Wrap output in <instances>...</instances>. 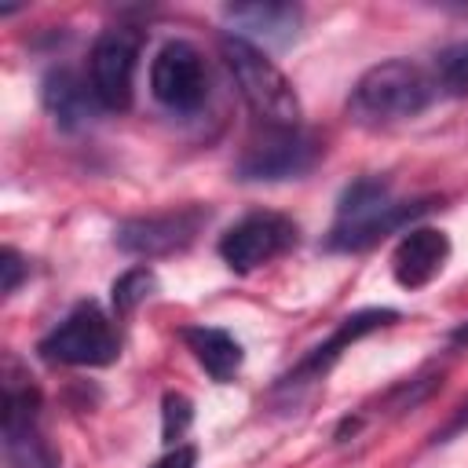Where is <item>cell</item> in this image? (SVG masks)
<instances>
[{"mask_svg":"<svg viewBox=\"0 0 468 468\" xmlns=\"http://www.w3.org/2000/svg\"><path fill=\"white\" fill-rule=\"evenodd\" d=\"M205 223H208V208L201 205H183V208L157 212V216H135L113 230V245L128 256L157 260V256H172L194 245Z\"/></svg>","mask_w":468,"mask_h":468,"instance_id":"9c48e42d","label":"cell"},{"mask_svg":"<svg viewBox=\"0 0 468 468\" xmlns=\"http://www.w3.org/2000/svg\"><path fill=\"white\" fill-rule=\"evenodd\" d=\"M424 208H431V197H424V201H395L388 179L362 176V179L344 186V194L336 201V223H333L329 238H325V249H336V252L369 249L384 234H391V230L406 227L410 219H417Z\"/></svg>","mask_w":468,"mask_h":468,"instance_id":"6da1fadb","label":"cell"},{"mask_svg":"<svg viewBox=\"0 0 468 468\" xmlns=\"http://www.w3.org/2000/svg\"><path fill=\"white\" fill-rule=\"evenodd\" d=\"M190 420H194V402L183 391H168L161 399V439L168 450L179 446V439L190 431Z\"/></svg>","mask_w":468,"mask_h":468,"instance_id":"ac0fdd59","label":"cell"},{"mask_svg":"<svg viewBox=\"0 0 468 468\" xmlns=\"http://www.w3.org/2000/svg\"><path fill=\"white\" fill-rule=\"evenodd\" d=\"M450 260V238L439 227H413L399 238L391 252V274L402 289H424L431 285Z\"/></svg>","mask_w":468,"mask_h":468,"instance_id":"4fadbf2b","label":"cell"},{"mask_svg":"<svg viewBox=\"0 0 468 468\" xmlns=\"http://www.w3.org/2000/svg\"><path fill=\"white\" fill-rule=\"evenodd\" d=\"M179 336L190 347V355L197 358V366L216 384H230L238 377V369L245 362V351H241V344L227 329H216V325H183Z\"/></svg>","mask_w":468,"mask_h":468,"instance_id":"9a60e30c","label":"cell"},{"mask_svg":"<svg viewBox=\"0 0 468 468\" xmlns=\"http://www.w3.org/2000/svg\"><path fill=\"white\" fill-rule=\"evenodd\" d=\"M194 464H197V450L186 446V442H179V446H172L154 468H194Z\"/></svg>","mask_w":468,"mask_h":468,"instance_id":"ffe728a7","label":"cell"},{"mask_svg":"<svg viewBox=\"0 0 468 468\" xmlns=\"http://www.w3.org/2000/svg\"><path fill=\"white\" fill-rule=\"evenodd\" d=\"M146 37L135 26H113L102 29L88 55V84L99 99V106L124 113L135 99V66Z\"/></svg>","mask_w":468,"mask_h":468,"instance_id":"8992f818","label":"cell"},{"mask_svg":"<svg viewBox=\"0 0 468 468\" xmlns=\"http://www.w3.org/2000/svg\"><path fill=\"white\" fill-rule=\"evenodd\" d=\"M464 340H468V325H461V329L453 333V344H464Z\"/></svg>","mask_w":468,"mask_h":468,"instance_id":"7402d4cb","label":"cell"},{"mask_svg":"<svg viewBox=\"0 0 468 468\" xmlns=\"http://www.w3.org/2000/svg\"><path fill=\"white\" fill-rule=\"evenodd\" d=\"M0 271H4V296H11L18 285H22V278L29 274V263L18 256V249H11V245H4V252H0Z\"/></svg>","mask_w":468,"mask_h":468,"instance_id":"d6986e66","label":"cell"},{"mask_svg":"<svg viewBox=\"0 0 468 468\" xmlns=\"http://www.w3.org/2000/svg\"><path fill=\"white\" fill-rule=\"evenodd\" d=\"M150 91L172 113H194L208 95L205 58L186 40H168L150 62Z\"/></svg>","mask_w":468,"mask_h":468,"instance_id":"30bf717a","label":"cell"},{"mask_svg":"<svg viewBox=\"0 0 468 468\" xmlns=\"http://www.w3.org/2000/svg\"><path fill=\"white\" fill-rule=\"evenodd\" d=\"M154 292H157V274L150 267H132L121 278H113V285H110V300H113V311L117 314H132Z\"/></svg>","mask_w":468,"mask_h":468,"instance_id":"2e32d148","label":"cell"},{"mask_svg":"<svg viewBox=\"0 0 468 468\" xmlns=\"http://www.w3.org/2000/svg\"><path fill=\"white\" fill-rule=\"evenodd\" d=\"M300 241V227L292 216L285 212H271V208H260V212H249L241 216L238 223H230L216 245L219 260L238 271V274H249L278 256H285L292 245Z\"/></svg>","mask_w":468,"mask_h":468,"instance_id":"52a82bcc","label":"cell"},{"mask_svg":"<svg viewBox=\"0 0 468 468\" xmlns=\"http://www.w3.org/2000/svg\"><path fill=\"white\" fill-rule=\"evenodd\" d=\"M51 366H110L121 355V336L95 300H80L48 336L37 344Z\"/></svg>","mask_w":468,"mask_h":468,"instance_id":"5b68a950","label":"cell"},{"mask_svg":"<svg viewBox=\"0 0 468 468\" xmlns=\"http://www.w3.org/2000/svg\"><path fill=\"white\" fill-rule=\"evenodd\" d=\"M322 143L303 132V128H271V135L263 143H252L238 165L234 176L245 183H282V179H300L307 176L318 157H322Z\"/></svg>","mask_w":468,"mask_h":468,"instance_id":"ba28073f","label":"cell"},{"mask_svg":"<svg viewBox=\"0 0 468 468\" xmlns=\"http://www.w3.org/2000/svg\"><path fill=\"white\" fill-rule=\"evenodd\" d=\"M223 22L230 37L252 44V48H289L300 33L303 7L296 4H227Z\"/></svg>","mask_w":468,"mask_h":468,"instance_id":"7c38bea8","label":"cell"},{"mask_svg":"<svg viewBox=\"0 0 468 468\" xmlns=\"http://www.w3.org/2000/svg\"><path fill=\"white\" fill-rule=\"evenodd\" d=\"M219 55H223L241 99L267 128H300V117H303L300 95H296L292 80L267 58L263 48H252L227 33V37H219Z\"/></svg>","mask_w":468,"mask_h":468,"instance_id":"3957f363","label":"cell"},{"mask_svg":"<svg viewBox=\"0 0 468 468\" xmlns=\"http://www.w3.org/2000/svg\"><path fill=\"white\" fill-rule=\"evenodd\" d=\"M435 88L446 95H468V40H457L435 55Z\"/></svg>","mask_w":468,"mask_h":468,"instance_id":"e0dca14e","label":"cell"},{"mask_svg":"<svg viewBox=\"0 0 468 468\" xmlns=\"http://www.w3.org/2000/svg\"><path fill=\"white\" fill-rule=\"evenodd\" d=\"M391 322H399V311H391V307H366V311H355V314L340 318L336 329L329 333V340H322L318 347H311V351L278 380V391H289V388H303V384H311V380H322V377L336 366V358H340L355 340H362V336H369V333H377V329H384V325H391Z\"/></svg>","mask_w":468,"mask_h":468,"instance_id":"8fae6325","label":"cell"},{"mask_svg":"<svg viewBox=\"0 0 468 468\" xmlns=\"http://www.w3.org/2000/svg\"><path fill=\"white\" fill-rule=\"evenodd\" d=\"M4 461L7 468H58V453L40 435V391L7 355L4 362Z\"/></svg>","mask_w":468,"mask_h":468,"instance_id":"277c9868","label":"cell"},{"mask_svg":"<svg viewBox=\"0 0 468 468\" xmlns=\"http://www.w3.org/2000/svg\"><path fill=\"white\" fill-rule=\"evenodd\" d=\"M40 102H44V110L51 113V121L62 132H77V128H84L91 121L99 99H95L91 84H84L73 69L55 66L40 80Z\"/></svg>","mask_w":468,"mask_h":468,"instance_id":"5bb4252c","label":"cell"},{"mask_svg":"<svg viewBox=\"0 0 468 468\" xmlns=\"http://www.w3.org/2000/svg\"><path fill=\"white\" fill-rule=\"evenodd\" d=\"M435 80L410 58H388L369 66L347 99V113L362 128H388L395 121H410L428 110L435 99Z\"/></svg>","mask_w":468,"mask_h":468,"instance_id":"7a4b0ae2","label":"cell"},{"mask_svg":"<svg viewBox=\"0 0 468 468\" xmlns=\"http://www.w3.org/2000/svg\"><path fill=\"white\" fill-rule=\"evenodd\" d=\"M464 428H468V399L457 406V413L446 420V428H442V431H435V442H446V439H453V435H457V431H464Z\"/></svg>","mask_w":468,"mask_h":468,"instance_id":"44dd1931","label":"cell"}]
</instances>
